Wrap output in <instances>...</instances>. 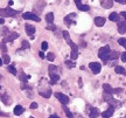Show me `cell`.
<instances>
[{
    "label": "cell",
    "mask_w": 126,
    "mask_h": 118,
    "mask_svg": "<svg viewBox=\"0 0 126 118\" xmlns=\"http://www.w3.org/2000/svg\"><path fill=\"white\" fill-rule=\"evenodd\" d=\"M122 61L123 62H126V51L122 54Z\"/></svg>",
    "instance_id": "obj_41"
},
{
    "label": "cell",
    "mask_w": 126,
    "mask_h": 118,
    "mask_svg": "<svg viewBox=\"0 0 126 118\" xmlns=\"http://www.w3.org/2000/svg\"><path fill=\"white\" fill-rule=\"evenodd\" d=\"M20 81L22 82V83H27L28 82V76L23 71H21V74H20Z\"/></svg>",
    "instance_id": "obj_24"
},
{
    "label": "cell",
    "mask_w": 126,
    "mask_h": 118,
    "mask_svg": "<svg viewBox=\"0 0 126 118\" xmlns=\"http://www.w3.org/2000/svg\"><path fill=\"white\" fill-rule=\"evenodd\" d=\"M103 89H104V91L105 92H109V94H112V91H113V88L110 84H105L104 83L103 84Z\"/></svg>",
    "instance_id": "obj_23"
},
{
    "label": "cell",
    "mask_w": 126,
    "mask_h": 118,
    "mask_svg": "<svg viewBox=\"0 0 126 118\" xmlns=\"http://www.w3.org/2000/svg\"><path fill=\"white\" fill-rule=\"evenodd\" d=\"M7 70H8L12 75H16V69L14 68L13 66H8V67H7Z\"/></svg>",
    "instance_id": "obj_35"
},
{
    "label": "cell",
    "mask_w": 126,
    "mask_h": 118,
    "mask_svg": "<svg viewBox=\"0 0 126 118\" xmlns=\"http://www.w3.org/2000/svg\"><path fill=\"white\" fill-rule=\"evenodd\" d=\"M0 89H1V86H0Z\"/></svg>",
    "instance_id": "obj_53"
},
{
    "label": "cell",
    "mask_w": 126,
    "mask_h": 118,
    "mask_svg": "<svg viewBox=\"0 0 126 118\" xmlns=\"http://www.w3.org/2000/svg\"><path fill=\"white\" fill-rule=\"evenodd\" d=\"M63 110H64V114H65V115L68 116V118H74V115H72L71 112H70V110L68 109L65 105H63Z\"/></svg>",
    "instance_id": "obj_25"
},
{
    "label": "cell",
    "mask_w": 126,
    "mask_h": 118,
    "mask_svg": "<svg viewBox=\"0 0 126 118\" xmlns=\"http://www.w3.org/2000/svg\"><path fill=\"white\" fill-rule=\"evenodd\" d=\"M29 108H31L32 110L36 109V108H37V103H36V102H33V103H32V104L29 105Z\"/></svg>",
    "instance_id": "obj_40"
},
{
    "label": "cell",
    "mask_w": 126,
    "mask_h": 118,
    "mask_svg": "<svg viewBox=\"0 0 126 118\" xmlns=\"http://www.w3.org/2000/svg\"><path fill=\"white\" fill-rule=\"evenodd\" d=\"M47 29L48 31H53V32H55L56 29H57V27H56V25H54V23H48V26H47Z\"/></svg>",
    "instance_id": "obj_32"
},
{
    "label": "cell",
    "mask_w": 126,
    "mask_h": 118,
    "mask_svg": "<svg viewBox=\"0 0 126 118\" xmlns=\"http://www.w3.org/2000/svg\"><path fill=\"white\" fill-rule=\"evenodd\" d=\"M110 54H111V50H110V47H109V46H104V47H102V48L98 50L99 59L102 60L104 63H106L109 60H110Z\"/></svg>",
    "instance_id": "obj_1"
},
{
    "label": "cell",
    "mask_w": 126,
    "mask_h": 118,
    "mask_svg": "<svg viewBox=\"0 0 126 118\" xmlns=\"http://www.w3.org/2000/svg\"><path fill=\"white\" fill-rule=\"evenodd\" d=\"M55 97H56L63 105H65V104L69 103V97H68L67 95L62 94V92H56V94H55Z\"/></svg>",
    "instance_id": "obj_6"
},
{
    "label": "cell",
    "mask_w": 126,
    "mask_h": 118,
    "mask_svg": "<svg viewBox=\"0 0 126 118\" xmlns=\"http://www.w3.org/2000/svg\"><path fill=\"white\" fill-rule=\"evenodd\" d=\"M65 66H67L68 68H75L76 67V64H75V62H72V60H67L65 61Z\"/></svg>",
    "instance_id": "obj_26"
},
{
    "label": "cell",
    "mask_w": 126,
    "mask_h": 118,
    "mask_svg": "<svg viewBox=\"0 0 126 118\" xmlns=\"http://www.w3.org/2000/svg\"><path fill=\"white\" fill-rule=\"evenodd\" d=\"M69 46L71 47V60H76L78 57V47L72 40L69 42Z\"/></svg>",
    "instance_id": "obj_4"
},
{
    "label": "cell",
    "mask_w": 126,
    "mask_h": 118,
    "mask_svg": "<svg viewBox=\"0 0 126 118\" xmlns=\"http://www.w3.org/2000/svg\"><path fill=\"white\" fill-rule=\"evenodd\" d=\"M19 14V11L11 8V7H6V8H0V17L1 18H13L15 15Z\"/></svg>",
    "instance_id": "obj_2"
},
{
    "label": "cell",
    "mask_w": 126,
    "mask_h": 118,
    "mask_svg": "<svg viewBox=\"0 0 126 118\" xmlns=\"http://www.w3.org/2000/svg\"><path fill=\"white\" fill-rule=\"evenodd\" d=\"M118 32L120 34H124L126 32V21L119 22V25H118Z\"/></svg>",
    "instance_id": "obj_17"
},
{
    "label": "cell",
    "mask_w": 126,
    "mask_h": 118,
    "mask_svg": "<svg viewBox=\"0 0 126 118\" xmlns=\"http://www.w3.org/2000/svg\"><path fill=\"white\" fill-rule=\"evenodd\" d=\"M0 78H1V75H0Z\"/></svg>",
    "instance_id": "obj_52"
},
{
    "label": "cell",
    "mask_w": 126,
    "mask_h": 118,
    "mask_svg": "<svg viewBox=\"0 0 126 118\" xmlns=\"http://www.w3.org/2000/svg\"><path fill=\"white\" fill-rule=\"evenodd\" d=\"M0 116H8V115L5 114V112H2V111H0Z\"/></svg>",
    "instance_id": "obj_48"
},
{
    "label": "cell",
    "mask_w": 126,
    "mask_h": 118,
    "mask_svg": "<svg viewBox=\"0 0 126 118\" xmlns=\"http://www.w3.org/2000/svg\"><path fill=\"white\" fill-rule=\"evenodd\" d=\"M114 110H116V108H114V106H111V105H110L108 109H106V110H105V111L103 112V114H102V117H103V118H110V117H111V116L113 115Z\"/></svg>",
    "instance_id": "obj_8"
},
{
    "label": "cell",
    "mask_w": 126,
    "mask_h": 118,
    "mask_svg": "<svg viewBox=\"0 0 126 118\" xmlns=\"http://www.w3.org/2000/svg\"><path fill=\"white\" fill-rule=\"evenodd\" d=\"M120 15H122L123 18L125 19V21H126V12H122V13H120Z\"/></svg>",
    "instance_id": "obj_43"
},
{
    "label": "cell",
    "mask_w": 126,
    "mask_h": 118,
    "mask_svg": "<svg viewBox=\"0 0 126 118\" xmlns=\"http://www.w3.org/2000/svg\"><path fill=\"white\" fill-rule=\"evenodd\" d=\"M49 118H60V117L57 116V115H50Z\"/></svg>",
    "instance_id": "obj_45"
},
{
    "label": "cell",
    "mask_w": 126,
    "mask_h": 118,
    "mask_svg": "<svg viewBox=\"0 0 126 118\" xmlns=\"http://www.w3.org/2000/svg\"><path fill=\"white\" fill-rule=\"evenodd\" d=\"M5 22V19L4 18H0V25H4Z\"/></svg>",
    "instance_id": "obj_46"
},
{
    "label": "cell",
    "mask_w": 126,
    "mask_h": 118,
    "mask_svg": "<svg viewBox=\"0 0 126 118\" xmlns=\"http://www.w3.org/2000/svg\"><path fill=\"white\" fill-rule=\"evenodd\" d=\"M28 48H31V43H29L27 40H23L22 41V47H21V49H28Z\"/></svg>",
    "instance_id": "obj_28"
},
{
    "label": "cell",
    "mask_w": 126,
    "mask_h": 118,
    "mask_svg": "<svg viewBox=\"0 0 126 118\" xmlns=\"http://www.w3.org/2000/svg\"><path fill=\"white\" fill-rule=\"evenodd\" d=\"M46 21L48 23H53L54 22V13H48L47 15H46Z\"/></svg>",
    "instance_id": "obj_21"
},
{
    "label": "cell",
    "mask_w": 126,
    "mask_h": 118,
    "mask_svg": "<svg viewBox=\"0 0 126 118\" xmlns=\"http://www.w3.org/2000/svg\"><path fill=\"white\" fill-rule=\"evenodd\" d=\"M39 56H40L41 59H45V54H43L42 51H40V53H39Z\"/></svg>",
    "instance_id": "obj_44"
},
{
    "label": "cell",
    "mask_w": 126,
    "mask_h": 118,
    "mask_svg": "<svg viewBox=\"0 0 126 118\" xmlns=\"http://www.w3.org/2000/svg\"><path fill=\"white\" fill-rule=\"evenodd\" d=\"M75 4H76L77 8L79 9V11H82V12H88L90 9V6L82 4V0H75Z\"/></svg>",
    "instance_id": "obj_7"
},
{
    "label": "cell",
    "mask_w": 126,
    "mask_h": 118,
    "mask_svg": "<svg viewBox=\"0 0 126 118\" xmlns=\"http://www.w3.org/2000/svg\"><path fill=\"white\" fill-rule=\"evenodd\" d=\"M114 71L117 74H120V75H126V70L123 67H120V66H117L116 68H114Z\"/></svg>",
    "instance_id": "obj_22"
},
{
    "label": "cell",
    "mask_w": 126,
    "mask_h": 118,
    "mask_svg": "<svg viewBox=\"0 0 126 118\" xmlns=\"http://www.w3.org/2000/svg\"><path fill=\"white\" fill-rule=\"evenodd\" d=\"M118 56H119V53H118V51H111V54H110V60H117Z\"/></svg>",
    "instance_id": "obj_30"
},
{
    "label": "cell",
    "mask_w": 126,
    "mask_h": 118,
    "mask_svg": "<svg viewBox=\"0 0 126 118\" xmlns=\"http://www.w3.org/2000/svg\"><path fill=\"white\" fill-rule=\"evenodd\" d=\"M99 2L104 8H111L113 6V0H99Z\"/></svg>",
    "instance_id": "obj_12"
},
{
    "label": "cell",
    "mask_w": 126,
    "mask_h": 118,
    "mask_svg": "<svg viewBox=\"0 0 126 118\" xmlns=\"http://www.w3.org/2000/svg\"><path fill=\"white\" fill-rule=\"evenodd\" d=\"M25 112V109H23L22 105H16L15 108H14V115L15 116H20V115H22Z\"/></svg>",
    "instance_id": "obj_13"
},
{
    "label": "cell",
    "mask_w": 126,
    "mask_h": 118,
    "mask_svg": "<svg viewBox=\"0 0 126 118\" xmlns=\"http://www.w3.org/2000/svg\"><path fill=\"white\" fill-rule=\"evenodd\" d=\"M47 59L49 60L50 62H53L55 60V55H54V53H48V55H47Z\"/></svg>",
    "instance_id": "obj_37"
},
{
    "label": "cell",
    "mask_w": 126,
    "mask_h": 118,
    "mask_svg": "<svg viewBox=\"0 0 126 118\" xmlns=\"http://www.w3.org/2000/svg\"><path fill=\"white\" fill-rule=\"evenodd\" d=\"M28 118H34V117H33V116H31V117H28Z\"/></svg>",
    "instance_id": "obj_51"
},
{
    "label": "cell",
    "mask_w": 126,
    "mask_h": 118,
    "mask_svg": "<svg viewBox=\"0 0 126 118\" xmlns=\"http://www.w3.org/2000/svg\"><path fill=\"white\" fill-rule=\"evenodd\" d=\"M1 101L4 102L6 105H9L11 104V97H9L7 94H4V95L1 96Z\"/></svg>",
    "instance_id": "obj_20"
},
{
    "label": "cell",
    "mask_w": 126,
    "mask_h": 118,
    "mask_svg": "<svg viewBox=\"0 0 126 118\" xmlns=\"http://www.w3.org/2000/svg\"><path fill=\"white\" fill-rule=\"evenodd\" d=\"M0 49L2 50V53H7V47H6V42H4V41H1L0 42Z\"/></svg>",
    "instance_id": "obj_29"
},
{
    "label": "cell",
    "mask_w": 126,
    "mask_h": 118,
    "mask_svg": "<svg viewBox=\"0 0 126 118\" xmlns=\"http://www.w3.org/2000/svg\"><path fill=\"white\" fill-rule=\"evenodd\" d=\"M2 64H4V61H2V60L0 59V66H2Z\"/></svg>",
    "instance_id": "obj_50"
},
{
    "label": "cell",
    "mask_w": 126,
    "mask_h": 118,
    "mask_svg": "<svg viewBox=\"0 0 126 118\" xmlns=\"http://www.w3.org/2000/svg\"><path fill=\"white\" fill-rule=\"evenodd\" d=\"M41 49L42 50L48 49V42H47V41H43V42H42V45H41Z\"/></svg>",
    "instance_id": "obj_38"
},
{
    "label": "cell",
    "mask_w": 126,
    "mask_h": 118,
    "mask_svg": "<svg viewBox=\"0 0 126 118\" xmlns=\"http://www.w3.org/2000/svg\"><path fill=\"white\" fill-rule=\"evenodd\" d=\"M118 43L126 49V39H125V37H120V39L118 40Z\"/></svg>",
    "instance_id": "obj_33"
},
{
    "label": "cell",
    "mask_w": 126,
    "mask_h": 118,
    "mask_svg": "<svg viewBox=\"0 0 126 118\" xmlns=\"http://www.w3.org/2000/svg\"><path fill=\"white\" fill-rule=\"evenodd\" d=\"M89 68L91 69V71L94 74H99L102 70V66L98 62H91V63H89Z\"/></svg>",
    "instance_id": "obj_5"
},
{
    "label": "cell",
    "mask_w": 126,
    "mask_h": 118,
    "mask_svg": "<svg viewBox=\"0 0 126 118\" xmlns=\"http://www.w3.org/2000/svg\"><path fill=\"white\" fill-rule=\"evenodd\" d=\"M75 17H76V14H75V13H70L68 17H65V18H64V22L67 23L68 26H70L71 23H75L74 21H71V19L75 18Z\"/></svg>",
    "instance_id": "obj_14"
},
{
    "label": "cell",
    "mask_w": 126,
    "mask_h": 118,
    "mask_svg": "<svg viewBox=\"0 0 126 118\" xmlns=\"http://www.w3.org/2000/svg\"><path fill=\"white\" fill-rule=\"evenodd\" d=\"M105 18L103 17H96L94 18V25L97 26V27H103L104 25H105Z\"/></svg>",
    "instance_id": "obj_11"
},
{
    "label": "cell",
    "mask_w": 126,
    "mask_h": 118,
    "mask_svg": "<svg viewBox=\"0 0 126 118\" xmlns=\"http://www.w3.org/2000/svg\"><path fill=\"white\" fill-rule=\"evenodd\" d=\"M2 61H4V63L5 64H8L9 62H11V59H9V56L6 53H5L4 55H2Z\"/></svg>",
    "instance_id": "obj_31"
},
{
    "label": "cell",
    "mask_w": 126,
    "mask_h": 118,
    "mask_svg": "<svg viewBox=\"0 0 126 118\" xmlns=\"http://www.w3.org/2000/svg\"><path fill=\"white\" fill-rule=\"evenodd\" d=\"M49 77L51 80V84H56L60 81V75L56 71H49Z\"/></svg>",
    "instance_id": "obj_9"
},
{
    "label": "cell",
    "mask_w": 126,
    "mask_h": 118,
    "mask_svg": "<svg viewBox=\"0 0 126 118\" xmlns=\"http://www.w3.org/2000/svg\"><path fill=\"white\" fill-rule=\"evenodd\" d=\"M122 88H116V89H113V91H112V94H120L122 92Z\"/></svg>",
    "instance_id": "obj_39"
},
{
    "label": "cell",
    "mask_w": 126,
    "mask_h": 118,
    "mask_svg": "<svg viewBox=\"0 0 126 118\" xmlns=\"http://www.w3.org/2000/svg\"><path fill=\"white\" fill-rule=\"evenodd\" d=\"M9 34V31H8V28H6V27H2V29H1V35L4 37H6L7 35Z\"/></svg>",
    "instance_id": "obj_34"
},
{
    "label": "cell",
    "mask_w": 126,
    "mask_h": 118,
    "mask_svg": "<svg viewBox=\"0 0 126 118\" xmlns=\"http://www.w3.org/2000/svg\"><path fill=\"white\" fill-rule=\"evenodd\" d=\"M114 1H117V2H119V4L126 5V0H114Z\"/></svg>",
    "instance_id": "obj_42"
},
{
    "label": "cell",
    "mask_w": 126,
    "mask_h": 118,
    "mask_svg": "<svg viewBox=\"0 0 126 118\" xmlns=\"http://www.w3.org/2000/svg\"><path fill=\"white\" fill-rule=\"evenodd\" d=\"M8 5H9V6H13V1H12V0H9V1H8Z\"/></svg>",
    "instance_id": "obj_49"
},
{
    "label": "cell",
    "mask_w": 126,
    "mask_h": 118,
    "mask_svg": "<svg viewBox=\"0 0 126 118\" xmlns=\"http://www.w3.org/2000/svg\"><path fill=\"white\" fill-rule=\"evenodd\" d=\"M78 83H79V86H82V85H83V83H82V78H81V77L78 78Z\"/></svg>",
    "instance_id": "obj_47"
},
{
    "label": "cell",
    "mask_w": 126,
    "mask_h": 118,
    "mask_svg": "<svg viewBox=\"0 0 126 118\" xmlns=\"http://www.w3.org/2000/svg\"><path fill=\"white\" fill-rule=\"evenodd\" d=\"M39 94H40V96H42V97H45V98H49L50 96H51V90H50V89L41 90V91H39Z\"/></svg>",
    "instance_id": "obj_16"
},
{
    "label": "cell",
    "mask_w": 126,
    "mask_h": 118,
    "mask_svg": "<svg viewBox=\"0 0 126 118\" xmlns=\"http://www.w3.org/2000/svg\"><path fill=\"white\" fill-rule=\"evenodd\" d=\"M59 70V67H56L54 64H49V67H48V71H57Z\"/></svg>",
    "instance_id": "obj_36"
},
{
    "label": "cell",
    "mask_w": 126,
    "mask_h": 118,
    "mask_svg": "<svg viewBox=\"0 0 126 118\" xmlns=\"http://www.w3.org/2000/svg\"><path fill=\"white\" fill-rule=\"evenodd\" d=\"M19 37V34L18 33H15V32H13V33H9L8 35L6 37H4V42H11V41H14L15 39H18Z\"/></svg>",
    "instance_id": "obj_10"
},
{
    "label": "cell",
    "mask_w": 126,
    "mask_h": 118,
    "mask_svg": "<svg viewBox=\"0 0 126 118\" xmlns=\"http://www.w3.org/2000/svg\"><path fill=\"white\" fill-rule=\"evenodd\" d=\"M26 33L29 36H33V34L35 33V27L33 25H26Z\"/></svg>",
    "instance_id": "obj_15"
},
{
    "label": "cell",
    "mask_w": 126,
    "mask_h": 118,
    "mask_svg": "<svg viewBox=\"0 0 126 118\" xmlns=\"http://www.w3.org/2000/svg\"><path fill=\"white\" fill-rule=\"evenodd\" d=\"M119 18H120V15L118 13H116V12H113V13L110 14V17H109V19L111 20V21H114V22H118L119 21Z\"/></svg>",
    "instance_id": "obj_19"
},
{
    "label": "cell",
    "mask_w": 126,
    "mask_h": 118,
    "mask_svg": "<svg viewBox=\"0 0 126 118\" xmlns=\"http://www.w3.org/2000/svg\"><path fill=\"white\" fill-rule=\"evenodd\" d=\"M99 114H100V112H99V110L97 109V108H92V109L90 110V117L91 118H97L99 116Z\"/></svg>",
    "instance_id": "obj_18"
},
{
    "label": "cell",
    "mask_w": 126,
    "mask_h": 118,
    "mask_svg": "<svg viewBox=\"0 0 126 118\" xmlns=\"http://www.w3.org/2000/svg\"><path fill=\"white\" fill-rule=\"evenodd\" d=\"M62 35H63V37L65 39V41H67L68 43L71 41V39H70V35H69V33H68V31H64V32H62Z\"/></svg>",
    "instance_id": "obj_27"
},
{
    "label": "cell",
    "mask_w": 126,
    "mask_h": 118,
    "mask_svg": "<svg viewBox=\"0 0 126 118\" xmlns=\"http://www.w3.org/2000/svg\"><path fill=\"white\" fill-rule=\"evenodd\" d=\"M22 18L26 19V20H33V21H36V22H39L41 21V19L39 15H36L34 13H31V12H25L22 14Z\"/></svg>",
    "instance_id": "obj_3"
}]
</instances>
